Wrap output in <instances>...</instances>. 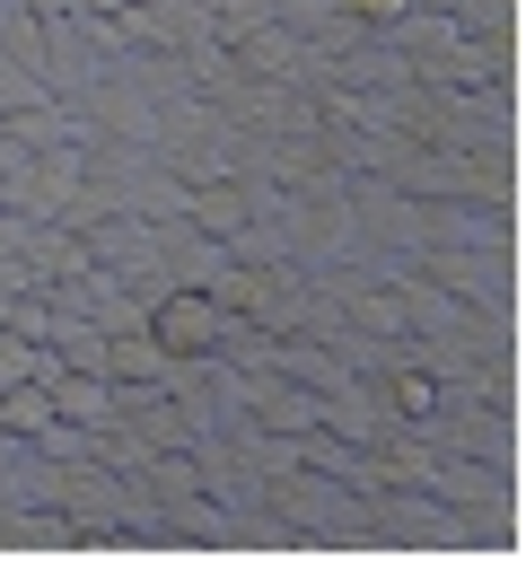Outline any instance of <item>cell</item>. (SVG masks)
I'll use <instances>...</instances> for the list:
<instances>
[{
	"label": "cell",
	"mask_w": 526,
	"mask_h": 561,
	"mask_svg": "<svg viewBox=\"0 0 526 561\" xmlns=\"http://www.w3.org/2000/svg\"><path fill=\"white\" fill-rule=\"evenodd\" d=\"M149 342L184 368V359H219L228 342H237V307H219V289H202V280H175V289H158L149 298Z\"/></svg>",
	"instance_id": "cell-1"
},
{
	"label": "cell",
	"mask_w": 526,
	"mask_h": 561,
	"mask_svg": "<svg viewBox=\"0 0 526 561\" xmlns=\"http://www.w3.org/2000/svg\"><path fill=\"white\" fill-rule=\"evenodd\" d=\"M96 368L114 386H175V359L149 342V333H123V342H96Z\"/></svg>",
	"instance_id": "cell-2"
},
{
	"label": "cell",
	"mask_w": 526,
	"mask_h": 561,
	"mask_svg": "<svg viewBox=\"0 0 526 561\" xmlns=\"http://www.w3.org/2000/svg\"><path fill=\"white\" fill-rule=\"evenodd\" d=\"M447 403H456V386L438 368H395L386 377V412L395 421H447Z\"/></svg>",
	"instance_id": "cell-3"
},
{
	"label": "cell",
	"mask_w": 526,
	"mask_h": 561,
	"mask_svg": "<svg viewBox=\"0 0 526 561\" xmlns=\"http://www.w3.org/2000/svg\"><path fill=\"white\" fill-rule=\"evenodd\" d=\"M403 18H412V0H351V26H368V35H386Z\"/></svg>",
	"instance_id": "cell-4"
}]
</instances>
